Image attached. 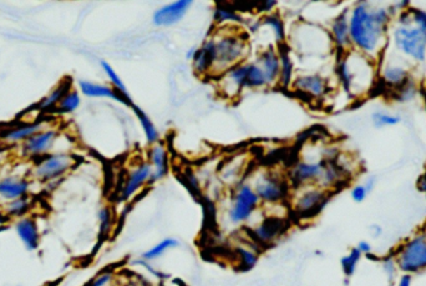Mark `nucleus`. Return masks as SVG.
Returning a JSON list of instances; mask_svg holds the SVG:
<instances>
[{
  "mask_svg": "<svg viewBox=\"0 0 426 286\" xmlns=\"http://www.w3.org/2000/svg\"><path fill=\"white\" fill-rule=\"evenodd\" d=\"M131 109L132 111L135 113V116H136L137 121H138V124H140V127H141L143 135H145V138H146V142H148L150 145L159 143V129L155 125L153 119L143 111V109H141L140 106H137L136 104H132Z\"/></svg>",
  "mask_w": 426,
  "mask_h": 286,
  "instance_id": "72a5a7b5",
  "label": "nucleus"
},
{
  "mask_svg": "<svg viewBox=\"0 0 426 286\" xmlns=\"http://www.w3.org/2000/svg\"><path fill=\"white\" fill-rule=\"evenodd\" d=\"M287 229V218L267 214L248 228V235L251 242H254L257 247L267 248L284 235Z\"/></svg>",
  "mask_w": 426,
  "mask_h": 286,
  "instance_id": "4468645a",
  "label": "nucleus"
},
{
  "mask_svg": "<svg viewBox=\"0 0 426 286\" xmlns=\"http://www.w3.org/2000/svg\"><path fill=\"white\" fill-rule=\"evenodd\" d=\"M247 168V158L245 155H235L224 161L219 169V176L221 182L227 187H235L242 182V175H245Z\"/></svg>",
  "mask_w": 426,
  "mask_h": 286,
  "instance_id": "bb28decb",
  "label": "nucleus"
},
{
  "mask_svg": "<svg viewBox=\"0 0 426 286\" xmlns=\"http://www.w3.org/2000/svg\"><path fill=\"white\" fill-rule=\"evenodd\" d=\"M55 121L49 120L48 118L22 121L20 124L13 125L0 132V143L4 144L6 147H19L24 142H27V139L53 125Z\"/></svg>",
  "mask_w": 426,
  "mask_h": 286,
  "instance_id": "a211bd4d",
  "label": "nucleus"
},
{
  "mask_svg": "<svg viewBox=\"0 0 426 286\" xmlns=\"http://www.w3.org/2000/svg\"><path fill=\"white\" fill-rule=\"evenodd\" d=\"M254 192L266 206L290 203L292 185L287 174L272 168H259L252 173L248 180Z\"/></svg>",
  "mask_w": 426,
  "mask_h": 286,
  "instance_id": "423d86ee",
  "label": "nucleus"
},
{
  "mask_svg": "<svg viewBox=\"0 0 426 286\" xmlns=\"http://www.w3.org/2000/svg\"><path fill=\"white\" fill-rule=\"evenodd\" d=\"M424 195H425V198H426V193H425V194H424Z\"/></svg>",
  "mask_w": 426,
  "mask_h": 286,
  "instance_id": "5fc2aeb1",
  "label": "nucleus"
},
{
  "mask_svg": "<svg viewBox=\"0 0 426 286\" xmlns=\"http://www.w3.org/2000/svg\"><path fill=\"white\" fill-rule=\"evenodd\" d=\"M390 53L393 56L384 53L382 58L377 61V85L382 87V92L388 94L389 98H392L394 94L399 92L400 89L414 77L409 63L394 54L393 51Z\"/></svg>",
  "mask_w": 426,
  "mask_h": 286,
  "instance_id": "9b49d317",
  "label": "nucleus"
},
{
  "mask_svg": "<svg viewBox=\"0 0 426 286\" xmlns=\"http://www.w3.org/2000/svg\"><path fill=\"white\" fill-rule=\"evenodd\" d=\"M261 205L262 203L251 184L242 180L232 187L230 200L224 211V220L232 228L246 225L259 211Z\"/></svg>",
  "mask_w": 426,
  "mask_h": 286,
  "instance_id": "0eeeda50",
  "label": "nucleus"
},
{
  "mask_svg": "<svg viewBox=\"0 0 426 286\" xmlns=\"http://www.w3.org/2000/svg\"><path fill=\"white\" fill-rule=\"evenodd\" d=\"M292 89L306 99H324L329 93L328 77L321 73L309 72L297 74Z\"/></svg>",
  "mask_w": 426,
  "mask_h": 286,
  "instance_id": "f3484780",
  "label": "nucleus"
},
{
  "mask_svg": "<svg viewBox=\"0 0 426 286\" xmlns=\"http://www.w3.org/2000/svg\"><path fill=\"white\" fill-rule=\"evenodd\" d=\"M409 8L394 17L388 49L410 66H418L426 61V30L413 23Z\"/></svg>",
  "mask_w": 426,
  "mask_h": 286,
  "instance_id": "7ed1b4c3",
  "label": "nucleus"
},
{
  "mask_svg": "<svg viewBox=\"0 0 426 286\" xmlns=\"http://www.w3.org/2000/svg\"><path fill=\"white\" fill-rule=\"evenodd\" d=\"M259 23V32H264L269 35V38L272 39V44L274 46H282L287 44V39H288V30L285 28V24L282 17L278 13L273 14H268L258 19Z\"/></svg>",
  "mask_w": 426,
  "mask_h": 286,
  "instance_id": "a878e982",
  "label": "nucleus"
},
{
  "mask_svg": "<svg viewBox=\"0 0 426 286\" xmlns=\"http://www.w3.org/2000/svg\"><path fill=\"white\" fill-rule=\"evenodd\" d=\"M197 46H192L190 49L186 51V59L187 61H191L193 59V56L196 54Z\"/></svg>",
  "mask_w": 426,
  "mask_h": 286,
  "instance_id": "3c124183",
  "label": "nucleus"
},
{
  "mask_svg": "<svg viewBox=\"0 0 426 286\" xmlns=\"http://www.w3.org/2000/svg\"><path fill=\"white\" fill-rule=\"evenodd\" d=\"M60 128L55 125L54 123L53 125L39 132L32 138L27 139L22 145H19L18 154L22 159H27L34 163L45 155L54 153L55 147L60 142Z\"/></svg>",
  "mask_w": 426,
  "mask_h": 286,
  "instance_id": "f8f14e48",
  "label": "nucleus"
},
{
  "mask_svg": "<svg viewBox=\"0 0 426 286\" xmlns=\"http://www.w3.org/2000/svg\"><path fill=\"white\" fill-rule=\"evenodd\" d=\"M328 33L333 44L334 53L337 56H342L353 49L350 40L349 9L340 11L332 19Z\"/></svg>",
  "mask_w": 426,
  "mask_h": 286,
  "instance_id": "6ab92c4d",
  "label": "nucleus"
},
{
  "mask_svg": "<svg viewBox=\"0 0 426 286\" xmlns=\"http://www.w3.org/2000/svg\"><path fill=\"white\" fill-rule=\"evenodd\" d=\"M14 229L17 232L18 237L20 239L22 245L25 247L27 251H37L41 242V234L39 229V224L33 215L25 216L22 219L14 223Z\"/></svg>",
  "mask_w": 426,
  "mask_h": 286,
  "instance_id": "393cba45",
  "label": "nucleus"
},
{
  "mask_svg": "<svg viewBox=\"0 0 426 286\" xmlns=\"http://www.w3.org/2000/svg\"><path fill=\"white\" fill-rule=\"evenodd\" d=\"M394 14L390 6L358 1L349 9L351 48L373 61H379L388 49Z\"/></svg>",
  "mask_w": 426,
  "mask_h": 286,
  "instance_id": "f257e3e1",
  "label": "nucleus"
},
{
  "mask_svg": "<svg viewBox=\"0 0 426 286\" xmlns=\"http://www.w3.org/2000/svg\"><path fill=\"white\" fill-rule=\"evenodd\" d=\"M193 3L191 0H177L157 8L153 15V23L157 28H169L186 17Z\"/></svg>",
  "mask_w": 426,
  "mask_h": 286,
  "instance_id": "aec40b11",
  "label": "nucleus"
},
{
  "mask_svg": "<svg viewBox=\"0 0 426 286\" xmlns=\"http://www.w3.org/2000/svg\"><path fill=\"white\" fill-rule=\"evenodd\" d=\"M72 87V82L70 77L63 79L59 83L55 85L54 88L50 90L49 93L45 95L43 99L37 104V111L39 114H53L58 105L60 104L61 100L65 98L66 94L70 92Z\"/></svg>",
  "mask_w": 426,
  "mask_h": 286,
  "instance_id": "c756f323",
  "label": "nucleus"
},
{
  "mask_svg": "<svg viewBox=\"0 0 426 286\" xmlns=\"http://www.w3.org/2000/svg\"><path fill=\"white\" fill-rule=\"evenodd\" d=\"M100 66H101L103 72L105 73V75H106L108 79H109L110 85H111L112 88L116 89L119 93L122 94V95H125V97H127V98H130V95H129V92H127V88H126L125 83L122 82V79H121L120 75L116 73L115 69L111 66V64H109L108 61H100Z\"/></svg>",
  "mask_w": 426,
  "mask_h": 286,
  "instance_id": "ea45409f",
  "label": "nucleus"
},
{
  "mask_svg": "<svg viewBox=\"0 0 426 286\" xmlns=\"http://www.w3.org/2000/svg\"><path fill=\"white\" fill-rule=\"evenodd\" d=\"M279 59H280V73H279V87L283 89H292L293 82L297 77L295 54L288 48V45L278 46Z\"/></svg>",
  "mask_w": 426,
  "mask_h": 286,
  "instance_id": "7c9ffc66",
  "label": "nucleus"
},
{
  "mask_svg": "<svg viewBox=\"0 0 426 286\" xmlns=\"http://www.w3.org/2000/svg\"><path fill=\"white\" fill-rule=\"evenodd\" d=\"M132 265H136V266H140L142 269L146 270L150 275H153V278H156V279H159V280H162V279L166 278V275H164L162 271L156 269L151 263H148V261L143 260V259L140 258L134 260V261H132Z\"/></svg>",
  "mask_w": 426,
  "mask_h": 286,
  "instance_id": "c03bdc74",
  "label": "nucleus"
},
{
  "mask_svg": "<svg viewBox=\"0 0 426 286\" xmlns=\"http://www.w3.org/2000/svg\"><path fill=\"white\" fill-rule=\"evenodd\" d=\"M254 61L261 66L264 75L267 77L269 88L279 87V73H280V59L277 46H266L258 51Z\"/></svg>",
  "mask_w": 426,
  "mask_h": 286,
  "instance_id": "5701e85b",
  "label": "nucleus"
},
{
  "mask_svg": "<svg viewBox=\"0 0 426 286\" xmlns=\"http://www.w3.org/2000/svg\"><path fill=\"white\" fill-rule=\"evenodd\" d=\"M361 259H363V255L356 249V247L350 249L349 253L345 254L344 256L340 259V266H342V271L345 278L349 279L354 275L358 270V266L361 264Z\"/></svg>",
  "mask_w": 426,
  "mask_h": 286,
  "instance_id": "58836bf2",
  "label": "nucleus"
},
{
  "mask_svg": "<svg viewBox=\"0 0 426 286\" xmlns=\"http://www.w3.org/2000/svg\"><path fill=\"white\" fill-rule=\"evenodd\" d=\"M269 88L268 80L261 66L254 61H248L247 66L246 90H263Z\"/></svg>",
  "mask_w": 426,
  "mask_h": 286,
  "instance_id": "f704fd0d",
  "label": "nucleus"
},
{
  "mask_svg": "<svg viewBox=\"0 0 426 286\" xmlns=\"http://www.w3.org/2000/svg\"><path fill=\"white\" fill-rule=\"evenodd\" d=\"M395 286H413V276L403 274L400 275L399 279L396 280Z\"/></svg>",
  "mask_w": 426,
  "mask_h": 286,
  "instance_id": "09e8293b",
  "label": "nucleus"
},
{
  "mask_svg": "<svg viewBox=\"0 0 426 286\" xmlns=\"http://www.w3.org/2000/svg\"><path fill=\"white\" fill-rule=\"evenodd\" d=\"M372 121L375 128L395 127V125L400 124L401 118L399 116H396V114H393V113L377 111L373 113Z\"/></svg>",
  "mask_w": 426,
  "mask_h": 286,
  "instance_id": "79ce46f5",
  "label": "nucleus"
},
{
  "mask_svg": "<svg viewBox=\"0 0 426 286\" xmlns=\"http://www.w3.org/2000/svg\"><path fill=\"white\" fill-rule=\"evenodd\" d=\"M77 166V156L69 151H54L32 163L27 176L32 182L48 185L60 182Z\"/></svg>",
  "mask_w": 426,
  "mask_h": 286,
  "instance_id": "6e6552de",
  "label": "nucleus"
},
{
  "mask_svg": "<svg viewBox=\"0 0 426 286\" xmlns=\"http://www.w3.org/2000/svg\"><path fill=\"white\" fill-rule=\"evenodd\" d=\"M334 72L340 89L353 99L370 93L377 85V61L354 49L337 56Z\"/></svg>",
  "mask_w": 426,
  "mask_h": 286,
  "instance_id": "f03ea898",
  "label": "nucleus"
},
{
  "mask_svg": "<svg viewBox=\"0 0 426 286\" xmlns=\"http://www.w3.org/2000/svg\"><path fill=\"white\" fill-rule=\"evenodd\" d=\"M213 23L216 28H240L245 18L233 3H219L213 9Z\"/></svg>",
  "mask_w": 426,
  "mask_h": 286,
  "instance_id": "c85d7f7f",
  "label": "nucleus"
},
{
  "mask_svg": "<svg viewBox=\"0 0 426 286\" xmlns=\"http://www.w3.org/2000/svg\"><path fill=\"white\" fill-rule=\"evenodd\" d=\"M30 178L27 175H6L0 179V200L4 203L24 198L32 192Z\"/></svg>",
  "mask_w": 426,
  "mask_h": 286,
  "instance_id": "4be33fe9",
  "label": "nucleus"
},
{
  "mask_svg": "<svg viewBox=\"0 0 426 286\" xmlns=\"http://www.w3.org/2000/svg\"><path fill=\"white\" fill-rule=\"evenodd\" d=\"M213 39V63L211 77H219L232 66L248 61L250 42L240 28H216Z\"/></svg>",
  "mask_w": 426,
  "mask_h": 286,
  "instance_id": "20e7f679",
  "label": "nucleus"
},
{
  "mask_svg": "<svg viewBox=\"0 0 426 286\" xmlns=\"http://www.w3.org/2000/svg\"><path fill=\"white\" fill-rule=\"evenodd\" d=\"M253 6H254V11H257L258 14H261V17H263V15L276 13V8L278 6V3L277 1H261L258 4H253Z\"/></svg>",
  "mask_w": 426,
  "mask_h": 286,
  "instance_id": "49530a36",
  "label": "nucleus"
},
{
  "mask_svg": "<svg viewBox=\"0 0 426 286\" xmlns=\"http://www.w3.org/2000/svg\"><path fill=\"white\" fill-rule=\"evenodd\" d=\"M179 286H186V285H185V284H182V285H179Z\"/></svg>",
  "mask_w": 426,
  "mask_h": 286,
  "instance_id": "864d4df0",
  "label": "nucleus"
},
{
  "mask_svg": "<svg viewBox=\"0 0 426 286\" xmlns=\"http://www.w3.org/2000/svg\"><path fill=\"white\" fill-rule=\"evenodd\" d=\"M213 63V39L211 35L203 42L201 46L197 48L196 54L191 61L192 69L198 77H211Z\"/></svg>",
  "mask_w": 426,
  "mask_h": 286,
  "instance_id": "cd10ccee",
  "label": "nucleus"
},
{
  "mask_svg": "<svg viewBox=\"0 0 426 286\" xmlns=\"http://www.w3.org/2000/svg\"><path fill=\"white\" fill-rule=\"evenodd\" d=\"M356 249L361 251L363 256H364V255H366V256H370V255L373 254L372 244L368 242V240H361V242H358Z\"/></svg>",
  "mask_w": 426,
  "mask_h": 286,
  "instance_id": "de8ad7c7",
  "label": "nucleus"
},
{
  "mask_svg": "<svg viewBox=\"0 0 426 286\" xmlns=\"http://www.w3.org/2000/svg\"><path fill=\"white\" fill-rule=\"evenodd\" d=\"M332 195L333 193L318 185H306L293 189L288 204L297 219L311 220L322 213Z\"/></svg>",
  "mask_w": 426,
  "mask_h": 286,
  "instance_id": "9d476101",
  "label": "nucleus"
},
{
  "mask_svg": "<svg viewBox=\"0 0 426 286\" xmlns=\"http://www.w3.org/2000/svg\"><path fill=\"white\" fill-rule=\"evenodd\" d=\"M80 105H82L80 93H79L77 89L72 88L69 93L66 94L65 98L61 100L60 104L58 105V108L55 109L53 114L69 116V114H72L74 111H77Z\"/></svg>",
  "mask_w": 426,
  "mask_h": 286,
  "instance_id": "4c0bfd02",
  "label": "nucleus"
},
{
  "mask_svg": "<svg viewBox=\"0 0 426 286\" xmlns=\"http://www.w3.org/2000/svg\"><path fill=\"white\" fill-rule=\"evenodd\" d=\"M392 254L401 274L413 276L425 273L426 226L406 237Z\"/></svg>",
  "mask_w": 426,
  "mask_h": 286,
  "instance_id": "1a4fd4ad",
  "label": "nucleus"
},
{
  "mask_svg": "<svg viewBox=\"0 0 426 286\" xmlns=\"http://www.w3.org/2000/svg\"><path fill=\"white\" fill-rule=\"evenodd\" d=\"M370 232H372V235L374 237H380L382 234V226L374 224V225L370 226Z\"/></svg>",
  "mask_w": 426,
  "mask_h": 286,
  "instance_id": "8fccbe9b",
  "label": "nucleus"
},
{
  "mask_svg": "<svg viewBox=\"0 0 426 286\" xmlns=\"http://www.w3.org/2000/svg\"><path fill=\"white\" fill-rule=\"evenodd\" d=\"M151 174L153 168L148 164V160H140L136 164H134L126 174L125 180L119 190V199L121 201H130L137 194L141 193L142 189L150 187L148 182Z\"/></svg>",
  "mask_w": 426,
  "mask_h": 286,
  "instance_id": "2eb2a0df",
  "label": "nucleus"
},
{
  "mask_svg": "<svg viewBox=\"0 0 426 286\" xmlns=\"http://www.w3.org/2000/svg\"><path fill=\"white\" fill-rule=\"evenodd\" d=\"M258 248L254 242L250 244H240L235 248V258L237 265L240 270L243 271H250L257 265L259 260V253Z\"/></svg>",
  "mask_w": 426,
  "mask_h": 286,
  "instance_id": "473e14b6",
  "label": "nucleus"
},
{
  "mask_svg": "<svg viewBox=\"0 0 426 286\" xmlns=\"http://www.w3.org/2000/svg\"><path fill=\"white\" fill-rule=\"evenodd\" d=\"M148 163L153 168V174L150 178L148 185L153 187L156 182L164 180L169 173V149L164 143L153 144L148 149Z\"/></svg>",
  "mask_w": 426,
  "mask_h": 286,
  "instance_id": "412c9836",
  "label": "nucleus"
},
{
  "mask_svg": "<svg viewBox=\"0 0 426 286\" xmlns=\"http://www.w3.org/2000/svg\"><path fill=\"white\" fill-rule=\"evenodd\" d=\"M247 66L248 61H243L216 77V87L222 98L226 100L238 99L240 94L246 90Z\"/></svg>",
  "mask_w": 426,
  "mask_h": 286,
  "instance_id": "dca6fc26",
  "label": "nucleus"
},
{
  "mask_svg": "<svg viewBox=\"0 0 426 286\" xmlns=\"http://www.w3.org/2000/svg\"><path fill=\"white\" fill-rule=\"evenodd\" d=\"M77 87H79V92L88 98H104V99L114 100L116 103H120V104L130 106V108L134 104L131 98H127L125 95L119 93L111 85L93 83L89 80H80L77 83Z\"/></svg>",
  "mask_w": 426,
  "mask_h": 286,
  "instance_id": "b1692460",
  "label": "nucleus"
},
{
  "mask_svg": "<svg viewBox=\"0 0 426 286\" xmlns=\"http://www.w3.org/2000/svg\"><path fill=\"white\" fill-rule=\"evenodd\" d=\"M327 160L328 159L324 156V148L322 155H318L314 158L303 156L301 159L297 160L287 171L292 189L306 187V185H317L325 168Z\"/></svg>",
  "mask_w": 426,
  "mask_h": 286,
  "instance_id": "ddd939ff",
  "label": "nucleus"
},
{
  "mask_svg": "<svg viewBox=\"0 0 426 286\" xmlns=\"http://www.w3.org/2000/svg\"><path fill=\"white\" fill-rule=\"evenodd\" d=\"M180 242L175 237H166L164 240L153 245V248L148 249L145 253H142L141 259L146 260L148 263H153L160 258H162L164 254L169 253L172 249L179 248Z\"/></svg>",
  "mask_w": 426,
  "mask_h": 286,
  "instance_id": "c9c22d12",
  "label": "nucleus"
},
{
  "mask_svg": "<svg viewBox=\"0 0 426 286\" xmlns=\"http://www.w3.org/2000/svg\"><path fill=\"white\" fill-rule=\"evenodd\" d=\"M380 264H382V271L388 278L389 281L398 280V274L400 271L398 269V265H396V261L394 259L393 254H389L387 256H384L380 260Z\"/></svg>",
  "mask_w": 426,
  "mask_h": 286,
  "instance_id": "37998d69",
  "label": "nucleus"
},
{
  "mask_svg": "<svg viewBox=\"0 0 426 286\" xmlns=\"http://www.w3.org/2000/svg\"><path fill=\"white\" fill-rule=\"evenodd\" d=\"M98 237L100 239H106L110 237V234L114 230L115 225V214L112 211V208L109 205L101 206L98 211Z\"/></svg>",
  "mask_w": 426,
  "mask_h": 286,
  "instance_id": "e433bc0d",
  "label": "nucleus"
},
{
  "mask_svg": "<svg viewBox=\"0 0 426 286\" xmlns=\"http://www.w3.org/2000/svg\"><path fill=\"white\" fill-rule=\"evenodd\" d=\"M421 97H422V101H424V108H425L426 111V83L421 87L420 89Z\"/></svg>",
  "mask_w": 426,
  "mask_h": 286,
  "instance_id": "603ef678",
  "label": "nucleus"
},
{
  "mask_svg": "<svg viewBox=\"0 0 426 286\" xmlns=\"http://www.w3.org/2000/svg\"><path fill=\"white\" fill-rule=\"evenodd\" d=\"M112 280H114V273L106 270V271H103V273H100V274L95 276L86 286H109Z\"/></svg>",
  "mask_w": 426,
  "mask_h": 286,
  "instance_id": "a18cd8bd",
  "label": "nucleus"
},
{
  "mask_svg": "<svg viewBox=\"0 0 426 286\" xmlns=\"http://www.w3.org/2000/svg\"><path fill=\"white\" fill-rule=\"evenodd\" d=\"M34 205H35V201L32 195L11 200L1 205V215L8 220L17 221L32 215Z\"/></svg>",
  "mask_w": 426,
  "mask_h": 286,
  "instance_id": "2f4dec72",
  "label": "nucleus"
},
{
  "mask_svg": "<svg viewBox=\"0 0 426 286\" xmlns=\"http://www.w3.org/2000/svg\"><path fill=\"white\" fill-rule=\"evenodd\" d=\"M375 182H377L374 178H369V179H366V182L356 184L351 187L350 197L355 203H363L369 197V194L372 193L373 189L375 187Z\"/></svg>",
  "mask_w": 426,
  "mask_h": 286,
  "instance_id": "a19ab883",
  "label": "nucleus"
},
{
  "mask_svg": "<svg viewBox=\"0 0 426 286\" xmlns=\"http://www.w3.org/2000/svg\"><path fill=\"white\" fill-rule=\"evenodd\" d=\"M287 45L293 54L304 59H323L334 53L328 29L306 20L292 25Z\"/></svg>",
  "mask_w": 426,
  "mask_h": 286,
  "instance_id": "39448f33",
  "label": "nucleus"
}]
</instances>
